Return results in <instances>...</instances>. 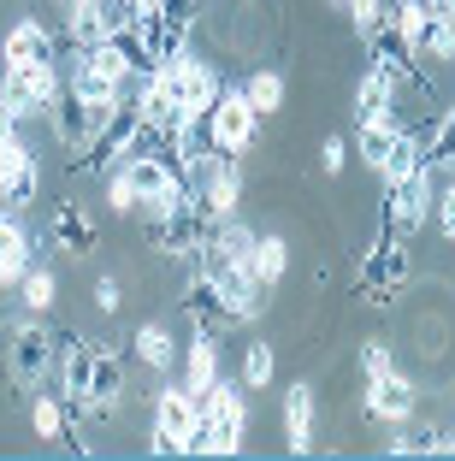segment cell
<instances>
[{"label":"cell","mask_w":455,"mask_h":461,"mask_svg":"<svg viewBox=\"0 0 455 461\" xmlns=\"http://www.w3.org/2000/svg\"><path fill=\"white\" fill-rule=\"evenodd\" d=\"M196 402H201V432L189 444V456H237L249 444V391H242V379L219 373Z\"/></svg>","instance_id":"2"},{"label":"cell","mask_w":455,"mask_h":461,"mask_svg":"<svg viewBox=\"0 0 455 461\" xmlns=\"http://www.w3.org/2000/svg\"><path fill=\"white\" fill-rule=\"evenodd\" d=\"M314 420H320L314 384L296 379L290 391H284V449H290V456H314Z\"/></svg>","instance_id":"13"},{"label":"cell","mask_w":455,"mask_h":461,"mask_svg":"<svg viewBox=\"0 0 455 461\" xmlns=\"http://www.w3.org/2000/svg\"><path fill=\"white\" fill-rule=\"evenodd\" d=\"M48 124H54V136H59V149L71 154V166L83 160V149H89V113H83V101L77 95H59L54 107H48Z\"/></svg>","instance_id":"21"},{"label":"cell","mask_w":455,"mask_h":461,"mask_svg":"<svg viewBox=\"0 0 455 461\" xmlns=\"http://www.w3.org/2000/svg\"><path fill=\"white\" fill-rule=\"evenodd\" d=\"M343 166H349V142H343V136H325V142H320V172L337 177Z\"/></svg>","instance_id":"33"},{"label":"cell","mask_w":455,"mask_h":461,"mask_svg":"<svg viewBox=\"0 0 455 461\" xmlns=\"http://www.w3.org/2000/svg\"><path fill=\"white\" fill-rule=\"evenodd\" d=\"M432 202H438V172L432 166H420L408 184H396V190H385V225H378V237H420L432 219Z\"/></svg>","instance_id":"7"},{"label":"cell","mask_w":455,"mask_h":461,"mask_svg":"<svg viewBox=\"0 0 455 461\" xmlns=\"http://www.w3.org/2000/svg\"><path fill=\"white\" fill-rule=\"evenodd\" d=\"M54 355H59V338L48 331V313H18V320L0 326V361H6V379L24 396L54 391Z\"/></svg>","instance_id":"1"},{"label":"cell","mask_w":455,"mask_h":461,"mask_svg":"<svg viewBox=\"0 0 455 461\" xmlns=\"http://www.w3.org/2000/svg\"><path fill=\"white\" fill-rule=\"evenodd\" d=\"M255 136H260V113L242 101L237 83H225L219 101L207 107V119H201V142H207L214 154H237V160H242V154L255 149Z\"/></svg>","instance_id":"5"},{"label":"cell","mask_w":455,"mask_h":461,"mask_svg":"<svg viewBox=\"0 0 455 461\" xmlns=\"http://www.w3.org/2000/svg\"><path fill=\"white\" fill-rule=\"evenodd\" d=\"M196 202L207 207L214 219H231L242 207V160L237 154H214L207 160V172L196 177Z\"/></svg>","instance_id":"10"},{"label":"cell","mask_w":455,"mask_h":461,"mask_svg":"<svg viewBox=\"0 0 455 461\" xmlns=\"http://www.w3.org/2000/svg\"><path fill=\"white\" fill-rule=\"evenodd\" d=\"M414 414H420V384L408 379V373H396V366H390L385 379L367 384V420L402 426V420H414Z\"/></svg>","instance_id":"11"},{"label":"cell","mask_w":455,"mask_h":461,"mask_svg":"<svg viewBox=\"0 0 455 461\" xmlns=\"http://www.w3.org/2000/svg\"><path fill=\"white\" fill-rule=\"evenodd\" d=\"M95 308H101V313H119V308H124V290H119V278H107V272L95 278Z\"/></svg>","instance_id":"34"},{"label":"cell","mask_w":455,"mask_h":461,"mask_svg":"<svg viewBox=\"0 0 455 461\" xmlns=\"http://www.w3.org/2000/svg\"><path fill=\"white\" fill-rule=\"evenodd\" d=\"M426 6H432V13H450V0H426Z\"/></svg>","instance_id":"36"},{"label":"cell","mask_w":455,"mask_h":461,"mask_svg":"<svg viewBox=\"0 0 455 461\" xmlns=\"http://www.w3.org/2000/svg\"><path fill=\"white\" fill-rule=\"evenodd\" d=\"M177 308L189 313V326H207V331H237V320H231V308H225V296H219V285L207 278V272H189V285H184V302Z\"/></svg>","instance_id":"12"},{"label":"cell","mask_w":455,"mask_h":461,"mask_svg":"<svg viewBox=\"0 0 455 461\" xmlns=\"http://www.w3.org/2000/svg\"><path fill=\"white\" fill-rule=\"evenodd\" d=\"M48 243H54L59 255H71V260L95 255V219L83 213L77 202H59L54 213H48Z\"/></svg>","instance_id":"14"},{"label":"cell","mask_w":455,"mask_h":461,"mask_svg":"<svg viewBox=\"0 0 455 461\" xmlns=\"http://www.w3.org/2000/svg\"><path fill=\"white\" fill-rule=\"evenodd\" d=\"M0 66H59V30L41 13H24L0 36Z\"/></svg>","instance_id":"8"},{"label":"cell","mask_w":455,"mask_h":461,"mask_svg":"<svg viewBox=\"0 0 455 461\" xmlns=\"http://www.w3.org/2000/svg\"><path fill=\"white\" fill-rule=\"evenodd\" d=\"M432 225H438L443 243H455V172H450V184L438 190V202H432Z\"/></svg>","instance_id":"32"},{"label":"cell","mask_w":455,"mask_h":461,"mask_svg":"<svg viewBox=\"0 0 455 461\" xmlns=\"http://www.w3.org/2000/svg\"><path fill=\"white\" fill-rule=\"evenodd\" d=\"M41 190V166H36V149L24 136H6L0 142V207H18L24 213Z\"/></svg>","instance_id":"9"},{"label":"cell","mask_w":455,"mask_h":461,"mask_svg":"<svg viewBox=\"0 0 455 461\" xmlns=\"http://www.w3.org/2000/svg\"><path fill=\"white\" fill-rule=\"evenodd\" d=\"M249 267H255V278L267 290L284 285V272H290V243L284 237H255V255H249Z\"/></svg>","instance_id":"26"},{"label":"cell","mask_w":455,"mask_h":461,"mask_svg":"<svg viewBox=\"0 0 455 461\" xmlns=\"http://www.w3.org/2000/svg\"><path fill=\"white\" fill-rule=\"evenodd\" d=\"M13 296L24 302V313H54V302H59V278H54V267H36V260H30V272L18 278Z\"/></svg>","instance_id":"25"},{"label":"cell","mask_w":455,"mask_h":461,"mask_svg":"<svg viewBox=\"0 0 455 461\" xmlns=\"http://www.w3.org/2000/svg\"><path fill=\"white\" fill-rule=\"evenodd\" d=\"M332 6H349V0H332Z\"/></svg>","instance_id":"37"},{"label":"cell","mask_w":455,"mask_h":461,"mask_svg":"<svg viewBox=\"0 0 455 461\" xmlns=\"http://www.w3.org/2000/svg\"><path fill=\"white\" fill-rule=\"evenodd\" d=\"M154 77H160V89L172 95V107L184 113L189 124H201L207 119V107L219 101V89H225V77H219V66L207 54H196L189 41H177L172 54L154 66Z\"/></svg>","instance_id":"3"},{"label":"cell","mask_w":455,"mask_h":461,"mask_svg":"<svg viewBox=\"0 0 455 461\" xmlns=\"http://www.w3.org/2000/svg\"><path fill=\"white\" fill-rule=\"evenodd\" d=\"M396 89H402V83L390 77L385 66L367 59V71L355 77V119H378V113H390V107H396Z\"/></svg>","instance_id":"22"},{"label":"cell","mask_w":455,"mask_h":461,"mask_svg":"<svg viewBox=\"0 0 455 461\" xmlns=\"http://www.w3.org/2000/svg\"><path fill=\"white\" fill-rule=\"evenodd\" d=\"M54 391L66 396L71 408L89 396V338H59V355H54Z\"/></svg>","instance_id":"16"},{"label":"cell","mask_w":455,"mask_h":461,"mask_svg":"<svg viewBox=\"0 0 455 461\" xmlns=\"http://www.w3.org/2000/svg\"><path fill=\"white\" fill-rule=\"evenodd\" d=\"M24 272H30V230L18 207H0V290H18Z\"/></svg>","instance_id":"15"},{"label":"cell","mask_w":455,"mask_h":461,"mask_svg":"<svg viewBox=\"0 0 455 461\" xmlns=\"http://www.w3.org/2000/svg\"><path fill=\"white\" fill-rule=\"evenodd\" d=\"M59 6H71V0H59Z\"/></svg>","instance_id":"38"},{"label":"cell","mask_w":455,"mask_h":461,"mask_svg":"<svg viewBox=\"0 0 455 461\" xmlns=\"http://www.w3.org/2000/svg\"><path fill=\"white\" fill-rule=\"evenodd\" d=\"M66 95V71L59 66H0V101L18 119H48V107Z\"/></svg>","instance_id":"6"},{"label":"cell","mask_w":455,"mask_h":461,"mask_svg":"<svg viewBox=\"0 0 455 461\" xmlns=\"http://www.w3.org/2000/svg\"><path fill=\"white\" fill-rule=\"evenodd\" d=\"M450 13H455V0H450Z\"/></svg>","instance_id":"39"},{"label":"cell","mask_w":455,"mask_h":461,"mask_svg":"<svg viewBox=\"0 0 455 461\" xmlns=\"http://www.w3.org/2000/svg\"><path fill=\"white\" fill-rule=\"evenodd\" d=\"M196 432H201V402L184 391V379L160 384V396H154V420H148V449H154V456H189Z\"/></svg>","instance_id":"4"},{"label":"cell","mask_w":455,"mask_h":461,"mask_svg":"<svg viewBox=\"0 0 455 461\" xmlns=\"http://www.w3.org/2000/svg\"><path fill=\"white\" fill-rule=\"evenodd\" d=\"M237 89H242V101H249V107L260 113V124L284 113V71L260 66V71H249V77H237Z\"/></svg>","instance_id":"24"},{"label":"cell","mask_w":455,"mask_h":461,"mask_svg":"<svg viewBox=\"0 0 455 461\" xmlns=\"http://www.w3.org/2000/svg\"><path fill=\"white\" fill-rule=\"evenodd\" d=\"M402 136V113L390 107V113H378V119H355V154H361V166L367 172H378L385 166V154H390V142Z\"/></svg>","instance_id":"19"},{"label":"cell","mask_w":455,"mask_h":461,"mask_svg":"<svg viewBox=\"0 0 455 461\" xmlns=\"http://www.w3.org/2000/svg\"><path fill=\"white\" fill-rule=\"evenodd\" d=\"M420 166H426V136L420 131H408V124H402V136L396 142H390V154H385V166H378V184H385V190H396V184H408V177L420 172Z\"/></svg>","instance_id":"20"},{"label":"cell","mask_w":455,"mask_h":461,"mask_svg":"<svg viewBox=\"0 0 455 461\" xmlns=\"http://www.w3.org/2000/svg\"><path fill=\"white\" fill-rule=\"evenodd\" d=\"M390 366H396V349H390V338H367V343H361V379L373 384V379H385Z\"/></svg>","instance_id":"31"},{"label":"cell","mask_w":455,"mask_h":461,"mask_svg":"<svg viewBox=\"0 0 455 461\" xmlns=\"http://www.w3.org/2000/svg\"><path fill=\"white\" fill-rule=\"evenodd\" d=\"M272 379H278V349L267 338H255L242 349V391H267Z\"/></svg>","instance_id":"27"},{"label":"cell","mask_w":455,"mask_h":461,"mask_svg":"<svg viewBox=\"0 0 455 461\" xmlns=\"http://www.w3.org/2000/svg\"><path fill=\"white\" fill-rule=\"evenodd\" d=\"M18 124H24V119H18V113L0 101V142H6V136H18Z\"/></svg>","instance_id":"35"},{"label":"cell","mask_w":455,"mask_h":461,"mask_svg":"<svg viewBox=\"0 0 455 461\" xmlns=\"http://www.w3.org/2000/svg\"><path fill=\"white\" fill-rule=\"evenodd\" d=\"M390 24H396V36L420 54V41H426V24H432V6H426V0H402L396 13H390Z\"/></svg>","instance_id":"29"},{"label":"cell","mask_w":455,"mask_h":461,"mask_svg":"<svg viewBox=\"0 0 455 461\" xmlns=\"http://www.w3.org/2000/svg\"><path fill=\"white\" fill-rule=\"evenodd\" d=\"M214 379H219V331L196 326L189 331V349H184V391L201 396Z\"/></svg>","instance_id":"18"},{"label":"cell","mask_w":455,"mask_h":461,"mask_svg":"<svg viewBox=\"0 0 455 461\" xmlns=\"http://www.w3.org/2000/svg\"><path fill=\"white\" fill-rule=\"evenodd\" d=\"M131 349H136V361H142L148 373H172L177 366V338L160 326V320H142V326L131 331Z\"/></svg>","instance_id":"23"},{"label":"cell","mask_w":455,"mask_h":461,"mask_svg":"<svg viewBox=\"0 0 455 461\" xmlns=\"http://www.w3.org/2000/svg\"><path fill=\"white\" fill-rule=\"evenodd\" d=\"M30 426H36L41 444H71V438H77V414H71V402L59 391H36V402H30Z\"/></svg>","instance_id":"17"},{"label":"cell","mask_w":455,"mask_h":461,"mask_svg":"<svg viewBox=\"0 0 455 461\" xmlns=\"http://www.w3.org/2000/svg\"><path fill=\"white\" fill-rule=\"evenodd\" d=\"M107 207L119 219H131L136 213V184H131V166H113L107 172Z\"/></svg>","instance_id":"30"},{"label":"cell","mask_w":455,"mask_h":461,"mask_svg":"<svg viewBox=\"0 0 455 461\" xmlns=\"http://www.w3.org/2000/svg\"><path fill=\"white\" fill-rule=\"evenodd\" d=\"M420 59H432V66H455V13H432L426 41H420Z\"/></svg>","instance_id":"28"}]
</instances>
